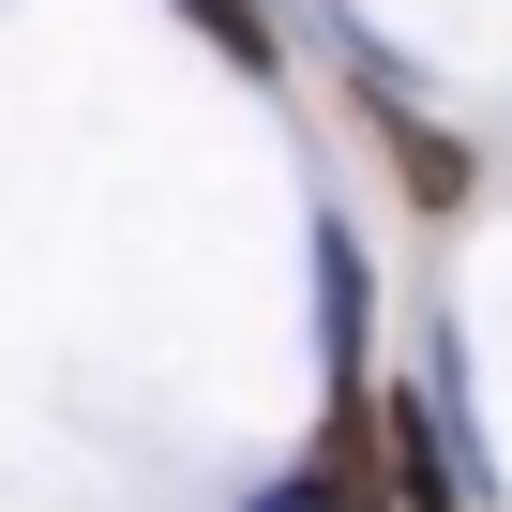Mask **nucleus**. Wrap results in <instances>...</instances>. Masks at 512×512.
I'll return each instance as SVG.
<instances>
[{"mask_svg": "<svg viewBox=\"0 0 512 512\" xmlns=\"http://www.w3.org/2000/svg\"><path fill=\"white\" fill-rule=\"evenodd\" d=\"M317 482H332V512H392V467H377V392H362V377H332V422H317Z\"/></svg>", "mask_w": 512, "mask_h": 512, "instance_id": "f257e3e1", "label": "nucleus"}, {"mask_svg": "<svg viewBox=\"0 0 512 512\" xmlns=\"http://www.w3.org/2000/svg\"><path fill=\"white\" fill-rule=\"evenodd\" d=\"M256 512H332V482L302 467V482H272V497H256Z\"/></svg>", "mask_w": 512, "mask_h": 512, "instance_id": "423d86ee", "label": "nucleus"}, {"mask_svg": "<svg viewBox=\"0 0 512 512\" xmlns=\"http://www.w3.org/2000/svg\"><path fill=\"white\" fill-rule=\"evenodd\" d=\"M377 467H392L407 512H452V497H467V452L437 437V407H392V392H377Z\"/></svg>", "mask_w": 512, "mask_h": 512, "instance_id": "f03ea898", "label": "nucleus"}, {"mask_svg": "<svg viewBox=\"0 0 512 512\" xmlns=\"http://www.w3.org/2000/svg\"><path fill=\"white\" fill-rule=\"evenodd\" d=\"M181 16H196V31H211V46L241 61V76H272V61H287V46H272V16H256V0H181Z\"/></svg>", "mask_w": 512, "mask_h": 512, "instance_id": "39448f33", "label": "nucleus"}, {"mask_svg": "<svg viewBox=\"0 0 512 512\" xmlns=\"http://www.w3.org/2000/svg\"><path fill=\"white\" fill-rule=\"evenodd\" d=\"M317 332H332V377H362V241L317 226Z\"/></svg>", "mask_w": 512, "mask_h": 512, "instance_id": "20e7f679", "label": "nucleus"}, {"mask_svg": "<svg viewBox=\"0 0 512 512\" xmlns=\"http://www.w3.org/2000/svg\"><path fill=\"white\" fill-rule=\"evenodd\" d=\"M377 136H392V181H407L422 211H467V181H482V166H467V136H437V121H407L392 91H377Z\"/></svg>", "mask_w": 512, "mask_h": 512, "instance_id": "7ed1b4c3", "label": "nucleus"}]
</instances>
